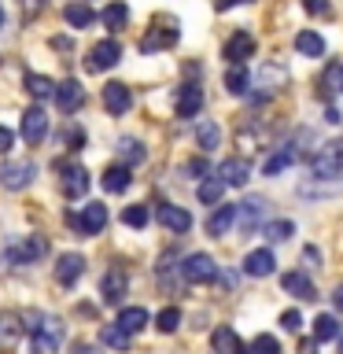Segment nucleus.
Masks as SVG:
<instances>
[{
    "label": "nucleus",
    "mask_w": 343,
    "mask_h": 354,
    "mask_svg": "<svg viewBox=\"0 0 343 354\" xmlns=\"http://www.w3.org/2000/svg\"><path fill=\"white\" fill-rule=\"evenodd\" d=\"M22 8H26V15H33V8H41V0H22Z\"/></svg>",
    "instance_id": "51"
},
{
    "label": "nucleus",
    "mask_w": 343,
    "mask_h": 354,
    "mask_svg": "<svg viewBox=\"0 0 343 354\" xmlns=\"http://www.w3.org/2000/svg\"><path fill=\"white\" fill-rule=\"evenodd\" d=\"M325 85L336 88V93H343V63H332L325 71Z\"/></svg>",
    "instance_id": "42"
},
{
    "label": "nucleus",
    "mask_w": 343,
    "mask_h": 354,
    "mask_svg": "<svg viewBox=\"0 0 343 354\" xmlns=\"http://www.w3.org/2000/svg\"><path fill=\"white\" fill-rule=\"evenodd\" d=\"M55 107L63 111V115H74L77 107L85 104V93H82V85L77 82H63V85H55Z\"/></svg>",
    "instance_id": "11"
},
{
    "label": "nucleus",
    "mask_w": 343,
    "mask_h": 354,
    "mask_svg": "<svg viewBox=\"0 0 343 354\" xmlns=\"http://www.w3.org/2000/svg\"><path fill=\"white\" fill-rule=\"evenodd\" d=\"M59 343H63V328H59V321L44 314L41 328L33 332V339H30V354H59Z\"/></svg>",
    "instance_id": "2"
},
{
    "label": "nucleus",
    "mask_w": 343,
    "mask_h": 354,
    "mask_svg": "<svg viewBox=\"0 0 343 354\" xmlns=\"http://www.w3.org/2000/svg\"><path fill=\"white\" fill-rule=\"evenodd\" d=\"M100 19H104L107 30H122V26H126V19H129V8L126 4H107Z\"/></svg>",
    "instance_id": "34"
},
{
    "label": "nucleus",
    "mask_w": 343,
    "mask_h": 354,
    "mask_svg": "<svg viewBox=\"0 0 343 354\" xmlns=\"http://www.w3.org/2000/svg\"><path fill=\"white\" fill-rule=\"evenodd\" d=\"M281 325H284L288 332H299V325H303V317H299V310H284V314H281Z\"/></svg>",
    "instance_id": "43"
},
{
    "label": "nucleus",
    "mask_w": 343,
    "mask_h": 354,
    "mask_svg": "<svg viewBox=\"0 0 343 354\" xmlns=\"http://www.w3.org/2000/svg\"><path fill=\"white\" fill-rule=\"evenodd\" d=\"M232 221H237V207H232V203H218L214 210H210V218H207V232H210V236H225Z\"/></svg>",
    "instance_id": "18"
},
{
    "label": "nucleus",
    "mask_w": 343,
    "mask_h": 354,
    "mask_svg": "<svg viewBox=\"0 0 343 354\" xmlns=\"http://www.w3.org/2000/svg\"><path fill=\"white\" fill-rule=\"evenodd\" d=\"M177 41V33L174 30H166V33H148V37L140 41V52H163V48H170V44Z\"/></svg>",
    "instance_id": "32"
},
{
    "label": "nucleus",
    "mask_w": 343,
    "mask_h": 354,
    "mask_svg": "<svg viewBox=\"0 0 343 354\" xmlns=\"http://www.w3.org/2000/svg\"><path fill=\"white\" fill-rule=\"evenodd\" d=\"M129 181H133L129 166H107V170H104V188H107V192H126Z\"/></svg>",
    "instance_id": "24"
},
{
    "label": "nucleus",
    "mask_w": 343,
    "mask_h": 354,
    "mask_svg": "<svg viewBox=\"0 0 343 354\" xmlns=\"http://www.w3.org/2000/svg\"><path fill=\"white\" fill-rule=\"evenodd\" d=\"M295 48L314 59V55L325 52V41H321V33H314V30H299V33H295Z\"/></svg>",
    "instance_id": "26"
},
{
    "label": "nucleus",
    "mask_w": 343,
    "mask_h": 354,
    "mask_svg": "<svg viewBox=\"0 0 343 354\" xmlns=\"http://www.w3.org/2000/svg\"><path fill=\"white\" fill-rule=\"evenodd\" d=\"M340 354H343V339H340Z\"/></svg>",
    "instance_id": "53"
},
{
    "label": "nucleus",
    "mask_w": 343,
    "mask_h": 354,
    "mask_svg": "<svg viewBox=\"0 0 343 354\" xmlns=\"http://www.w3.org/2000/svg\"><path fill=\"white\" fill-rule=\"evenodd\" d=\"M237 4H243V0H214L218 11H229V8H237Z\"/></svg>",
    "instance_id": "50"
},
{
    "label": "nucleus",
    "mask_w": 343,
    "mask_h": 354,
    "mask_svg": "<svg viewBox=\"0 0 343 354\" xmlns=\"http://www.w3.org/2000/svg\"><path fill=\"white\" fill-rule=\"evenodd\" d=\"M155 218H159L170 232H188L192 229V214H188L185 207H174V203H163L159 210H155Z\"/></svg>",
    "instance_id": "12"
},
{
    "label": "nucleus",
    "mask_w": 343,
    "mask_h": 354,
    "mask_svg": "<svg viewBox=\"0 0 343 354\" xmlns=\"http://www.w3.org/2000/svg\"><path fill=\"white\" fill-rule=\"evenodd\" d=\"M129 104H133V96H129V88L122 85V82L104 85V107L111 111V115H126Z\"/></svg>",
    "instance_id": "16"
},
{
    "label": "nucleus",
    "mask_w": 343,
    "mask_h": 354,
    "mask_svg": "<svg viewBox=\"0 0 343 354\" xmlns=\"http://www.w3.org/2000/svg\"><path fill=\"white\" fill-rule=\"evenodd\" d=\"M44 137H48V115H44L41 107H30L26 115H22V140L41 144Z\"/></svg>",
    "instance_id": "10"
},
{
    "label": "nucleus",
    "mask_w": 343,
    "mask_h": 354,
    "mask_svg": "<svg viewBox=\"0 0 343 354\" xmlns=\"http://www.w3.org/2000/svg\"><path fill=\"white\" fill-rule=\"evenodd\" d=\"M199 107H203V93H199L196 85H185L181 93H177V115H181V118H196Z\"/></svg>",
    "instance_id": "22"
},
{
    "label": "nucleus",
    "mask_w": 343,
    "mask_h": 354,
    "mask_svg": "<svg viewBox=\"0 0 343 354\" xmlns=\"http://www.w3.org/2000/svg\"><path fill=\"white\" fill-rule=\"evenodd\" d=\"M210 347H214V354H248L229 325H218L214 332H210Z\"/></svg>",
    "instance_id": "17"
},
{
    "label": "nucleus",
    "mask_w": 343,
    "mask_h": 354,
    "mask_svg": "<svg viewBox=\"0 0 343 354\" xmlns=\"http://www.w3.org/2000/svg\"><path fill=\"white\" fill-rule=\"evenodd\" d=\"M155 325H159V332H177V325H181V310L177 306H166L159 317H155Z\"/></svg>",
    "instance_id": "40"
},
{
    "label": "nucleus",
    "mask_w": 343,
    "mask_h": 354,
    "mask_svg": "<svg viewBox=\"0 0 343 354\" xmlns=\"http://www.w3.org/2000/svg\"><path fill=\"white\" fill-rule=\"evenodd\" d=\"M0 22H4V11H0Z\"/></svg>",
    "instance_id": "54"
},
{
    "label": "nucleus",
    "mask_w": 343,
    "mask_h": 354,
    "mask_svg": "<svg viewBox=\"0 0 343 354\" xmlns=\"http://www.w3.org/2000/svg\"><path fill=\"white\" fill-rule=\"evenodd\" d=\"M74 354H93V347H89V343H77V351Z\"/></svg>",
    "instance_id": "52"
},
{
    "label": "nucleus",
    "mask_w": 343,
    "mask_h": 354,
    "mask_svg": "<svg viewBox=\"0 0 343 354\" xmlns=\"http://www.w3.org/2000/svg\"><path fill=\"white\" fill-rule=\"evenodd\" d=\"M292 162H295V151L292 148H281V151H273L270 159L262 162V170H266V177H277V174H284Z\"/></svg>",
    "instance_id": "27"
},
{
    "label": "nucleus",
    "mask_w": 343,
    "mask_h": 354,
    "mask_svg": "<svg viewBox=\"0 0 343 354\" xmlns=\"http://www.w3.org/2000/svg\"><path fill=\"white\" fill-rule=\"evenodd\" d=\"M185 174H210V162L207 159H192L185 166Z\"/></svg>",
    "instance_id": "46"
},
{
    "label": "nucleus",
    "mask_w": 343,
    "mask_h": 354,
    "mask_svg": "<svg viewBox=\"0 0 343 354\" xmlns=\"http://www.w3.org/2000/svg\"><path fill=\"white\" fill-rule=\"evenodd\" d=\"M225 85H229V93H248V85H251V77L243 66H229V74H225Z\"/></svg>",
    "instance_id": "37"
},
{
    "label": "nucleus",
    "mask_w": 343,
    "mask_h": 354,
    "mask_svg": "<svg viewBox=\"0 0 343 354\" xmlns=\"http://www.w3.org/2000/svg\"><path fill=\"white\" fill-rule=\"evenodd\" d=\"M303 8L310 11V15H328V11H332L328 0H303Z\"/></svg>",
    "instance_id": "44"
},
{
    "label": "nucleus",
    "mask_w": 343,
    "mask_h": 354,
    "mask_svg": "<svg viewBox=\"0 0 343 354\" xmlns=\"http://www.w3.org/2000/svg\"><path fill=\"white\" fill-rule=\"evenodd\" d=\"M328 339H340V321L332 314H317L314 317V343H328Z\"/></svg>",
    "instance_id": "25"
},
{
    "label": "nucleus",
    "mask_w": 343,
    "mask_h": 354,
    "mask_svg": "<svg viewBox=\"0 0 343 354\" xmlns=\"http://www.w3.org/2000/svg\"><path fill=\"white\" fill-rule=\"evenodd\" d=\"M122 59V48H118V41H96L93 48H89L85 55V71L89 74H100V71H111Z\"/></svg>",
    "instance_id": "6"
},
{
    "label": "nucleus",
    "mask_w": 343,
    "mask_h": 354,
    "mask_svg": "<svg viewBox=\"0 0 343 354\" xmlns=\"http://www.w3.org/2000/svg\"><path fill=\"white\" fill-rule=\"evenodd\" d=\"M85 273V259H82V254H59V262H55V281H59V284H66V288H71V284H77V277H82Z\"/></svg>",
    "instance_id": "13"
},
{
    "label": "nucleus",
    "mask_w": 343,
    "mask_h": 354,
    "mask_svg": "<svg viewBox=\"0 0 343 354\" xmlns=\"http://www.w3.org/2000/svg\"><path fill=\"white\" fill-rule=\"evenodd\" d=\"M4 254H8V262H11V266H30V262H37V259H44V254H48V240H44V236L15 240Z\"/></svg>",
    "instance_id": "3"
},
{
    "label": "nucleus",
    "mask_w": 343,
    "mask_h": 354,
    "mask_svg": "<svg viewBox=\"0 0 343 354\" xmlns=\"http://www.w3.org/2000/svg\"><path fill=\"white\" fill-rule=\"evenodd\" d=\"M63 192L66 199H77V196H85L89 192V170L85 166H63Z\"/></svg>",
    "instance_id": "14"
},
{
    "label": "nucleus",
    "mask_w": 343,
    "mask_h": 354,
    "mask_svg": "<svg viewBox=\"0 0 343 354\" xmlns=\"http://www.w3.org/2000/svg\"><path fill=\"white\" fill-rule=\"evenodd\" d=\"M251 52H254V37H251V33H237V37L225 44V59H232V66H240L243 59H251Z\"/></svg>",
    "instance_id": "23"
},
{
    "label": "nucleus",
    "mask_w": 343,
    "mask_h": 354,
    "mask_svg": "<svg viewBox=\"0 0 343 354\" xmlns=\"http://www.w3.org/2000/svg\"><path fill=\"white\" fill-rule=\"evenodd\" d=\"M122 221H126L129 229H144V225H148V207H140V203L126 207V210H122Z\"/></svg>",
    "instance_id": "38"
},
{
    "label": "nucleus",
    "mask_w": 343,
    "mask_h": 354,
    "mask_svg": "<svg viewBox=\"0 0 343 354\" xmlns=\"http://www.w3.org/2000/svg\"><path fill=\"white\" fill-rule=\"evenodd\" d=\"M273 266H277V259H273V251H251L248 259H243V273H251V277H270L273 273Z\"/></svg>",
    "instance_id": "21"
},
{
    "label": "nucleus",
    "mask_w": 343,
    "mask_h": 354,
    "mask_svg": "<svg viewBox=\"0 0 343 354\" xmlns=\"http://www.w3.org/2000/svg\"><path fill=\"white\" fill-rule=\"evenodd\" d=\"M126 288H129V277L126 273H122V270H107L104 273V284H100V295H104L107 306H122Z\"/></svg>",
    "instance_id": "9"
},
{
    "label": "nucleus",
    "mask_w": 343,
    "mask_h": 354,
    "mask_svg": "<svg viewBox=\"0 0 343 354\" xmlns=\"http://www.w3.org/2000/svg\"><path fill=\"white\" fill-rule=\"evenodd\" d=\"M332 306H336V310H340V314H343V284L336 288V292H332Z\"/></svg>",
    "instance_id": "49"
},
{
    "label": "nucleus",
    "mask_w": 343,
    "mask_h": 354,
    "mask_svg": "<svg viewBox=\"0 0 343 354\" xmlns=\"http://www.w3.org/2000/svg\"><path fill=\"white\" fill-rule=\"evenodd\" d=\"M303 262H306V270H317V262H321L317 248H306V251H303Z\"/></svg>",
    "instance_id": "47"
},
{
    "label": "nucleus",
    "mask_w": 343,
    "mask_h": 354,
    "mask_svg": "<svg viewBox=\"0 0 343 354\" xmlns=\"http://www.w3.org/2000/svg\"><path fill=\"white\" fill-rule=\"evenodd\" d=\"M299 354H317V343L314 339H299Z\"/></svg>",
    "instance_id": "48"
},
{
    "label": "nucleus",
    "mask_w": 343,
    "mask_h": 354,
    "mask_svg": "<svg viewBox=\"0 0 343 354\" xmlns=\"http://www.w3.org/2000/svg\"><path fill=\"white\" fill-rule=\"evenodd\" d=\"M107 225V207L104 203H89L82 214H74V229L82 232V236H96V232H104Z\"/></svg>",
    "instance_id": "8"
},
{
    "label": "nucleus",
    "mask_w": 343,
    "mask_h": 354,
    "mask_svg": "<svg viewBox=\"0 0 343 354\" xmlns=\"http://www.w3.org/2000/svg\"><path fill=\"white\" fill-rule=\"evenodd\" d=\"M118 151H122V159H126V166H137V162H144V144L140 140H122L118 144Z\"/></svg>",
    "instance_id": "36"
},
{
    "label": "nucleus",
    "mask_w": 343,
    "mask_h": 354,
    "mask_svg": "<svg viewBox=\"0 0 343 354\" xmlns=\"http://www.w3.org/2000/svg\"><path fill=\"white\" fill-rule=\"evenodd\" d=\"M248 177H251L248 159H225V162L218 166V181H221V185H237V188H240Z\"/></svg>",
    "instance_id": "19"
},
{
    "label": "nucleus",
    "mask_w": 343,
    "mask_h": 354,
    "mask_svg": "<svg viewBox=\"0 0 343 354\" xmlns=\"http://www.w3.org/2000/svg\"><path fill=\"white\" fill-rule=\"evenodd\" d=\"M93 8L89 4H66V22H71L74 30H85V26H93Z\"/></svg>",
    "instance_id": "31"
},
{
    "label": "nucleus",
    "mask_w": 343,
    "mask_h": 354,
    "mask_svg": "<svg viewBox=\"0 0 343 354\" xmlns=\"http://www.w3.org/2000/svg\"><path fill=\"white\" fill-rule=\"evenodd\" d=\"M115 325L126 332V336H133V332L148 328V310H144V306H122V314H118Z\"/></svg>",
    "instance_id": "20"
},
{
    "label": "nucleus",
    "mask_w": 343,
    "mask_h": 354,
    "mask_svg": "<svg viewBox=\"0 0 343 354\" xmlns=\"http://www.w3.org/2000/svg\"><path fill=\"white\" fill-rule=\"evenodd\" d=\"M22 336V321L19 314H0V347H11Z\"/></svg>",
    "instance_id": "28"
},
{
    "label": "nucleus",
    "mask_w": 343,
    "mask_h": 354,
    "mask_svg": "<svg viewBox=\"0 0 343 354\" xmlns=\"http://www.w3.org/2000/svg\"><path fill=\"white\" fill-rule=\"evenodd\" d=\"M196 140H199V148L210 151V148H218V140H221V129L214 126V122H203V126L196 129Z\"/></svg>",
    "instance_id": "35"
},
{
    "label": "nucleus",
    "mask_w": 343,
    "mask_h": 354,
    "mask_svg": "<svg viewBox=\"0 0 343 354\" xmlns=\"http://www.w3.org/2000/svg\"><path fill=\"white\" fill-rule=\"evenodd\" d=\"M295 232V225L292 221H270V225H266V236H270L273 243H281V240H288Z\"/></svg>",
    "instance_id": "41"
},
{
    "label": "nucleus",
    "mask_w": 343,
    "mask_h": 354,
    "mask_svg": "<svg viewBox=\"0 0 343 354\" xmlns=\"http://www.w3.org/2000/svg\"><path fill=\"white\" fill-rule=\"evenodd\" d=\"M221 196H225V185H221L218 177H207V181L199 185V203L218 207V203H221Z\"/></svg>",
    "instance_id": "30"
},
{
    "label": "nucleus",
    "mask_w": 343,
    "mask_h": 354,
    "mask_svg": "<svg viewBox=\"0 0 343 354\" xmlns=\"http://www.w3.org/2000/svg\"><path fill=\"white\" fill-rule=\"evenodd\" d=\"M33 177H37V162H33V159H19V162H4V170H0V185H4L8 192H22Z\"/></svg>",
    "instance_id": "5"
},
{
    "label": "nucleus",
    "mask_w": 343,
    "mask_h": 354,
    "mask_svg": "<svg viewBox=\"0 0 343 354\" xmlns=\"http://www.w3.org/2000/svg\"><path fill=\"white\" fill-rule=\"evenodd\" d=\"M266 207H270V203H266L262 196H248V199L240 203L237 221H240V232H243V236H251V232L259 229V221L266 218Z\"/></svg>",
    "instance_id": "7"
},
{
    "label": "nucleus",
    "mask_w": 343,
    "mask_h": 354,
    "mask_svg": "<svg viewBox=\"0 0 343 354\" xmlns=\"http://www.w3.org/2000/svg\"><path fill=\"white\" fill-rule=\"evenodd\" d=\"M248 354H281V343H277L270 332H262V336L251 339V351Z\"/></svg>",
    "instance_id": "39"
},
{
    "label": "nucleus",
    "mask_w": 343,
    "mask_h": 354,
    "mask_svg": "<svg viewBox=\"0 0 343 354\" xmlns=\"http://www.w3.org/2000/svg\"><path fill=\"white\" fill-rule=\"evenodd\" d=\"M11 148H15V133L8 126H0V151H11Z\"/></svg>",
    "instance_id": "45"
},
{
    "label": "nucleus",
    "mask_w": 343,
    "mask_h": 354,
    "mask_svg": "<svg viewBox=\"0 0 343 354\" xmlns=\"http://www.w3.org/2000/svg\"><path fill=\"white\" fill-rule=\"evenodd\" d=\"M310 170H314V177H321V181L343 177V137H340V140H328L325 148H321V151L314 155Z\"/></svg>",
    "instance_id": "1"
},
{
    "label": "nucleus",
    "mask_w": 343,
    "mask_h": 354,
    "mask_svg": "<svg viewBox=\"0 0 343 354\" xmlns=\"http://www.w3.org/2000/svg\"><path fill=\"white\" fill-rule=\"evenodd\" d=\"M181 277H185L188 284H210L218 277V266H214L210 254L196 251V254H188V259L181 262Z\"/></svg>",
    "instance_id": "4"
},
{
    "label": "nucleus",
    "mask_w": 343,
    "mask_h": 354,
    "mask_svg": "<svg viewBox=\"0 0 343 354\" xmlns=\"http://www.w3.org/2000/svg\"><path fill=\"white\" fill-rule=\"evenodd\" d=\"M100 339H104L111 351H126L133 336H126V332H122L118 325H104V328H100Z\"/></svg>",
    "instance_id": "33"
},
{
    "label": "nucleus",
    "mask_w": 343,
    "mask_h": 354,
    "mask_svg": "<svg viewBox=\"0 0 343 354\" xmlns=\"http://www.w3.org/2000/svg\"><path fill=\"white\" fill-rule=\"evenodd\" d=\"M284 292L288 295H295V299H303V303H314L317 299V288H314V281H310L306 273H284Z\"/></svg>",
    "instance_id": "15"
},
{
    "label": "nucleus",
    "mask_w": 343,
    "mask_h": 354,
    "mask_svg": "<svg viewBox=\"0 0 343 354\" xmlns=\"http://www.w3.org/2000/svg\"><path fill=\"white\" fill-rule=\"evenodd\" d=\"M26 93L33 100H48L55 93V82H52V77H44V74H26Z\"/></svg>",
    "instance_id": "29"
}]
</instances>
